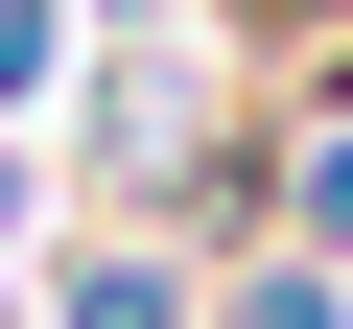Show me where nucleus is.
<instances>
[{
  "label": "nucleus",
  "instance_id": "1",
  "mask_svg": "<svg viewBox=\"0 0 353 329\" xmlns=\"http://www.w3.org/2000/svg\"><path fill=\"white\" fill-rule=\"evenodd\" d=\"M24 329H212V259L141 235V212H118V235H48V259H24Z\"/></svg>",
  "mask_w": 353,
  "mask_h": 329
},
{
  "label": "nucleus",
  "instance_id": "2",
  "mask_svg": "<svg viewBox=\"0 0 353 329\" xmlns=\"http://www.w3.org/2000/svg\"><path fill=\"white\" fill-rule=\"evenodd\" d=\"M212 329H353V259H306V235H236V259H212Z\"/></svg>",
  "mask_w": 353,
  "mask_h": 329
},
{
  "label": "nucleus",
  "instance_id": "3",
  "mask_svg": "<svg viewBox=\"0 0 353 329\" xmlns=\"http://www.w3.org/2000/svg\"><path fill=\"white\" fill-rule=\"evenodd\" d=\"M71 47H94V0H0V141L71 94Z\"/></svg>",
  "mask_w": 353,
  "mask_h": 329
},
{
  "label": "nucleus",
  "instance_id": "4",
  "mask_svg": "<svg viewBox=\"0 0 353 329\" xmlns=\"http://www.w3.org/2000/svg\"><path fill=\"white\" fill-rule=\"evenodd\" d=\"M212 47L283 94V71H330V47H353V0H212Z\"/></svg>",
  "mask_w": 353,
  "mask_h": 329
}]
</instances>
